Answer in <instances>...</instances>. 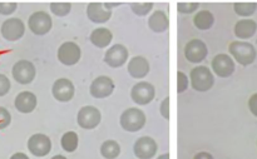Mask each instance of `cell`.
Here are the masks:
<instances>
[{"label":"cell","instance_id":"cell-6","mask_svg":"<svg viewBox=\"0 0 257 159\" xmlns=\"http://www.w3.org/2000/svg\"><path fill=\"white\" fill-rule=\"evenodd\" d=\"M156 90L151 83L140 82L131 90V98L138 105H147L155 99Z\"/></svg>","mask_w":257,"mask_h":159},{"label":"cell","instance_id":"cell-38","mask_svg":"<svg viewBox=\"0 0 257 159\" xmlns=\"http://www.w3.org/2000/svg\"><path fill=\"white\" fill-rule=\"evenodd\" d=\"M171 157H170V154H168V153H166V154H162V155H160V157H158L157 159H170Z\"/></svg>","mask_w":257,"mask_h":159},{"label":"cell","instance_id":"cell-26","mask_svg":"<svg viewBox=\"0 0 257 159\" xmlns=\"http://www.w3.org/2000/svg\"><path fill=\"white\" fill-rule=\"evenodd\" d=\"M236 14L240 17H250L256 12L257 4L256 3H236L233 5Z\"/></svg>","mask_w":257,"mask_h":159},{"label":"cell","instance_id":"cell-37","mask_svg":"<svg viewBox=\"0 0 257 159\" xmlns=\"http://www.w3.org/2000/svg\"><path fill=\"white\" fill-rule=\"evenodd\" d=\"M10 159H29L27 154H24V153H15V154H13Z\"/></svg>","mask_w":257,"mask_h":159},{"label":"cell","instance_id":"cell-17","mask_svg":"<svg viewBox=\"0 0 257 159\" xmlns=\"http://www.w3.org/2000/svg\"><path fill=\"white\" fill-rule=\"evenodd\" d=\"M87 15L89 20L97 24L107 23L112 17V10L107 9L102 3H92L87 8Z\"/></svg>","mask_w":257,"mask_h":159},{"label":"cell","instance_id":"cell-13","mask_svg":"<svg viewBox=\"0 0 257 159\" xmlns=\"http://www.w3.org/2000/svg\"><path fill=\"white\" fill-rule=\"evenodd\" d=\"M128 60V50L124 45L115 44L105 52L104 62L110 68H119Z\"/></svg>","mask_w":257,"mask_h":159},{"label":"cell","instance_id":"cell-24","mask_svg":"<svg viewBox=\"0 0 257 159\" xmlns=\"http://www.w3.org/2000/svg\"><path fill=\"white\" fill-rule=\"evenodd\" d=\"M100 154L105 159H115L120 154V147L115 140H105L100 145Z\"/></svg>","mask_w":257,"mask_h":159},{"label":"cell","instance_id":"cell-20","mask_svg":"<svg viewBox=\"0 0 257 159\" xmlns=\"http://www.w3.org/2000/svg\"><path fill=\"white\" fill-rule=\"evenodd\" d=\"M148 27L155 33H165L170 27V20L162 10H156L148 19Z\"/></svg>","mask_w":257,"mask_h":159},{"label":"cell","instance_id":"cell-11","mask_svg":"<svg viewBox=\"0 0 257 159\" xmlns=\"http://www.w3.org/2000/svg\"><path fill=\"white\" fill-rule=\"evenodd\" d=\"M25 27L24 23L18 18H10V19L5 20L2 25V35L4 39L9 40V42H15L19 40L20 38L24 35Z\"/></svg>","mask_w":257,"mask_h":159},{"label":"cell","instance_id":"cell-12","mask_svg":"<svg viewBox=\"0 0 257 159\" xmlns=\"http://www.w3.org/2000/svg\"><path fill=\"white\" fill-rule=\"evenodd\" d=\"M113 90H114V83L107 75H100V77L95 78L90 84V94L97 99L109 97Z\"/></svg>","mask_w":257,"mask_h":159},{"label":"cell","instance_id":"cell-35","mask_svg":"<svg viewBox=\"0 0 257 159\" xmlns=\"http://www.w3.org/2000/svg\"><path fill=\"white\" fill-rule=\"evenodd\" d=\"M248 108H250L251 113H252L255 117H257V93L253 94L252 97L250 98V100H248Z\"/></svg>","mask_w":257,"mask_h":159},{"label":"cell","instance_id":"cell-21","mask_svg":"<svg viewBox=\"0 0 257 159\" xmlns=\"http://www.w3.org/2000/svg\"><path fill=\"white\" fill-rule=\"evenodd\" d=\"M90 43L97 48H107L113 39V34L107 28H97L90 34Z\"/></svg>","mask_w":257,"mask_h":159},{"label":"cell","instance_id":"cell-27","mask_svg":"<svg viewBox=\"0 0 257 159\" xmlns=\"http://www.w3.org/2000/svg\"><path fill=\"white\" fill-rule=\"evenodd\" d=\"M72 5L69 3H52L50 4V10L57 17H65L70 13Z\"/></svg>","mask_w":257,"mask_h":159},{"label":"cell","instance_id":"cell-9","mask_svg":"<svg viewBox=\"0 0 257 159\" xmlns=\"http://www.w3.org/2000/svg\"><path fill=\"white\" fill-rule=\"evenodd\" d=\"M28 149L35 157H45L52 150V140L45 134L32 135L28 140Z\"/></svg>","mask_w":257,"mask_h":159},{"label":"cell","instance_id":"cell-36","mask_svg":"<svg viewBox=\"0 0 257 159\" xmlns=\"http://www.w3.org/2000/svg\"><path fill=\"white\" fill-rule=\"evenodd\" d=\"M193 159H215L212 157V154H210L208 152H200L195 155Z\"/></svg>","mask_w":257,"mask_h":159},{"label":"cell","instance_id":"cell-22","mask_svg":"<svg viewBox=\"0 0 257 159\" xmlns=\"http://www.w3.org/2000/svg\"><path fill=\"white\" fill-rule=\"evenodd\" d=\"M257 30V24L255 20L243 19L236 23L235 25V34L240 39H248L253 37Z\"/></svg>","mask_w":257,"mask_h":159},{"label":"cell","instance_id":"cell-19","mask_svg":"<svg viewBox=\"0 0 257 159\" xmlns=\"http://www.w3.org/2000/svg\"><path fill=\"white\" fill-rule=\"evenodd\" d=\"M37 107V97L32 92H22L15 98V108L20 113H32Z\"/></svg>","mask_w":257,"mask_h":159},{"label":"cell","instance_id":"cell-14","mask_svg":"<svg viewBox=\"0 0 257 159\" xmlns=\"http://www.w3.org/2000/svg\"><path fill=\"white\" fill-rule=\"evenodd\" d=\"M158 149V145L156 140L151 137H141L135 143V150L136 157L140 159H151L156 155Z\"/></svg>","mask_w":257,"mask_h":159},{"label":"cell","instance_id":"cell-3","mask_svg":"<svg viewBox=\"0 0 257 159\" xmlns=\"http://www.w3.org/2000/svg\"><path fill=\"white\" fill-rule=\"evenodd\" d=\"M146 124V114L138 108L125 109L120 115V127L127 132H138Z\"/></svg>","mask_w":257,"mask_h":159},{"label":"cell","instance_id":"cell-31","mask_svg":"<svg viewBox=\"0 0 257 159\" xmlns=\"http://www.w3.org/2000/svg\"><path fill=\"white\" fill-rule=\"evenodd\" d=\"M12 122V115L9 110L5 109L4 107H0V129H4Z\"/></svg>","mask_w":257,"mask_h":159},{"label":"cell","instance_id":"cell-18","mask_svg":"<svg viewBox=\"0 0 257 159\" xmlns=\"http://www.w3.org/2000/svg\"><path fill=\"white\" fill-rule=\"evenodd\" d=\"M128 73L135 79H142L150 73V63L145 57H135L130 60Z\"/></svg>","mask_w":257,"mask_h":159},{"label":"cell","instance_id":"cell-16","mask_svg":"<svg viewBox=\"0 0 257 159\" xmlns=\"http://www.w3.org/2000/svg\"><path fill=\"white\" fill-rule=\"evenodd\" d=\"M212 70L220 78H228L235 72V62L227 54H218L212 60Z\"/></svg>","mask_w":257,"mask_h":159},{"label":"cell","instance_id":"cell-7","mask_svg":"<svg viewBox=\"0 0 257 159\" xmlns=\"http://www.w3.org/2000/svg\"><path fill=\"white\" fill-rule=\"evenodd\" d=\"M12 74L19 84H29L35 78V67L29 60H19L13 67Z\"/></svg>","mask_w":257,"mask_h":159},{"label":"cell","instance_id":"cell-10","mask_svg":"<svg viewBox=\"0 0 257 159\" xmlns=\"http://www.w3.org/2000/svg\"><path fill=\"white\" fill-rule=\"evenodd\" d=\"M208 54L207 45L201 39H192L186 44L185 57L191 63H201Z\"/></svg>","mask_w":257,"mask_h":159},{"label":"cell","instance_id":"cell-4","mask_svg":"<svg viewBox=\"0 0 257 159\" xmlns=\"http://www.w3.org/2000/svg\"><path fill=\"white\" fill-rule=\"evenodd\" d=\"M100 120H102V114H100L99 109L92 105H87V107L80 108L77 115L78 125L83 129H94L99 125Z\"/></svg>","mask_w":257,"mask_h":159},{"label":"cell","instance_id":"cell-34","mask_svg":"<svg viewBox=\"0 0 257 159\" xmlns=\"http://www.w3.org/2000/svg\"><path fill=\"white\" fill-rule=\"evenodd\" d=\"M10 90V80L4 74H0V97H4Z\"/></svg>","mask_w":257,"mask_h":159},{"label":"cell","instance_id":"cell-30","mask_svg":"<svg viewBox=\"0 0 257 159\" xmlns=\"http://www.w3.org/2000/svg\"><path fill=\"white\" fill-rule=\"evenodd\" d=\"M188 78L185 73L178 72L177 73V92L178 93H183L187 90L188 88Z\"/></svg>","mask_w":257,"mask_h":159},{"label":"cell","instance_id":"cell-1","mask_svg":"<svg viewBox=\"0 0 257 159\" xmlns=\"http://www.w3.org/2000/svg\"><path fill=\"white\" fill-rule=\"evenodd\" d=\"M190 79L191 85L197 92H207L212 88L213 83H215L212 72L207 67H203V65L196 67L191 70Z\"/></svg>","mask_w":257,"mask_h":159},{"label":"cell","instance_id":"cell-32","mask_svg":"<svg viewBox=\"0 0 257 159\" xmlns=\"http://www.w3.org/2000/svg\"><path fill=\"white\" fill-rule=\"evenodd\" d=\"M160 112H161V114H162V117L165 118V119H170V117H171V99H170V97L165 98V99H163V102L161 103Z\"/></svg>","mask_w":257,"mask_h":159},{"label":"cell","instance_id":"cell-8","mask_svg":"<svg viewBox=\"0 0 257 159\" xmlns=\"http://www.w3.org/2000/svg\"><path fill=\"white\" fill-rule=\"evenodd\" d=\"M80 57H82V52H80L79 45L73 42L63 43L58 49V59L62 64L68 65V67L77 64Z\"/></svg>","mask_w":257,"mask_h":159},{"label":"cell","instance_id":"cell-23","mask_svg":"<svg viewBox=\"0 0 257 159\" xmlns=\"http://www.w3.org/2000/svg\"><path fill=\"white\" fill-rule=\"evenodd\" d=\"M193 23L195 27L200 30H208L215 23V18L213 14L208 10H200L197 14L193 18Z\"/></svg>","mask_w":257,"mask_h":159},{"label":"cell","instance_id":"cell-33","mask_svg":"<svg viewBox=\"0 0 257 159\" xmlns=\"http://www.w3.org/2000/svg\"><path fill=\"white\" fill-rule=\"evenodd\" d=\"M17 3H0V14L10 15L17 10Z\"/></svg>","mask_w":257,"mask_h":159},{"label":"cell","instance_id":"cell-39","mask_svg":"<svg viewBox=\"0 0 257 159\" xmlns=\"http://www.w3.org/2000/svg\"><path fill=\"white\" fill-rule=\"evenodd\" d=\"M52 159H67V158H65L64 155H60L59 154V155H54V157H53Z\"/></svg>","mask_w":257,"mask_h":159},{"label":"cell","instance_id":"cell-2","mask_svg":"<svg viewBox=\"0 0 257 159\" xmlns=\"http://www.w3.org/2000/svg\"><path fill=\"white\" fill-rule=\"evenodd\" d=\"M230 54L241 65H250L256 59V49L247 42H232L230 44Z\"/></svg>","mask_w":257,"mask_h":159},{"label":"cell","instance_id":"cell-5","mask_svg":"<svg viewBox=\"0 0 257 159\" xmlns=\"http://www.w3.org/2000/svg\"><path fill=\"white\" fill-rule=\"evenodd\" d=\"M29 29L37 35H44L50 32L53 27V20L47 12H35L30 15L28 20Z\"/></svg>","mask_w":257,"mask_h":159},{"label":"cell","instance_id":"cell-28","mask_svg":"<svg viewBox=\"0 0 257 159\" xmlns=\"http://www.w3.org/2000/svg\"><path fill=\"white\" fill-rule=\"evenodd\" d=\"M152 8V3H133V4H131V9L133 10V13L140 15V17H145V15L150 14Z\"/></svg>","mask_w":257,"mask_h":159},{"label":"cell","instance_id":"cell-29","mask_svg":"<svg viewBox=\"0 0 257 159\" xmlns=\"http://www.w3.org/2000/svg\"><path fill=\"white\" fill-rule=\"evenodd\" d=\"M198 7H200L198 3H178L177 4L178 12L182 14H191V13L196 12Z\"/></svg>","mask_w":257,"mask_h":159},{"label":"cell","instance_id":"cell-15","mask_svg":"<svg viewBox=\"0 0 257 159\" xmlns=\"http://www.w3.org/2000/svg\"><path fill=\"white\" fill-rule=\"evenodd\" d=\"M52 93L53 97L59 102H69L74 97V85L67 78H59L53 84Z\"/></svg>","mask_w":257,"mask_h":159},{"label":"cell","instance_id":"cell-25","mask_svg":"<svg viewBox=\"0 0 257 159\" xmlns=\"http://www.w3.org/2000/svg\"><path fill=\"white\" fill-rule=\"evenodd\" d=\"M78 143H79V138H78V134L75 132H67L63 134L62 139H60V144H62V148L68 153L74 152L78 148Z\"/></svg>","mask_w":257,"mask_h":159}]
</instances>
